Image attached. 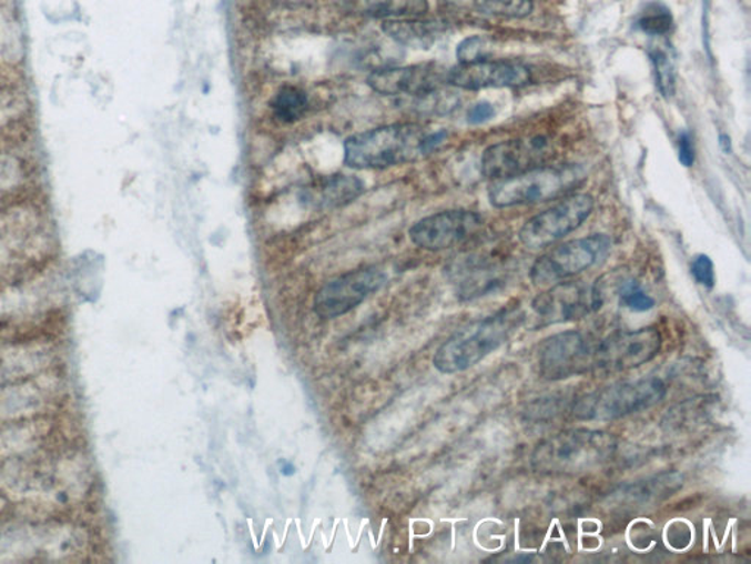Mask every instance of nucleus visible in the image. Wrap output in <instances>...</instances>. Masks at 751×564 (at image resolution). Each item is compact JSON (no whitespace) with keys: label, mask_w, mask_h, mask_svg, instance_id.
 <instances>
[{"label":"nucleus","mask_w":751,"mask_h":564,"mask_svg":"<svg viewBox=\"0 0 751 564\" xmlns=\"http://www.w3.org/2000/svg\"><path fill=\"white\" fill-rule=\"evenodd\" d=\"M273 115L286 124L302 120L308 111V95L295 85H284L271 100Z\"/></svg>","instance_id":"obj_19"},{"label":"nucleus","mask_w":751,"mask_h":564,"mask_svg":"<svg viewBox=\"0 0 751 564\" xmlns=\"http://www.w3.org/2000/svg\"><path fill=\"white\" fill-rule=\"evenodd\" d=\"M678 159H680L682 165L687 168L693 167L696 159L694 144L689 133H682L680 140H678Z\"/></svg>","instance_id":"obj_26"},{"label":"nucleus","mask_w":751,"mask_h":564,"mask_svg":"<svg viewBox=\"0 0 751 564\" xmlns=\"http://www.w3.org/2000/svg\"><path fill=\"white\" fill-rule=\"evenodd\" d=\"M280 466H281L282 475H285V476L294 475L295 466L293 465V463L281 461Z\"/></svg>","instance_id":"obj_28"},{"label":"nucleus","mask_w":751,"mask_h":564,"mask_svg":"<svg viewBox=\"0 0 751 564\" xmlns=\"http://www.w3.org/2000/svg\"><path fill=\"white\" fill-rule=\"evenodd\" d=\"M468 3L484 16L512 20L529 17L535 9L531 0H468Z\"/></svg>","instance_id":"obj_21"},{"label":"nucleus","mask_w":751,"mask_h":564,"mask_svg":"<svg viewBox=\"0 0 751 564\" xmlns=\"http://www.w3.org/2000/svg\"><path fill=\"white\" fill-rule=\"evenodd\" d=\"M347 11L357 16L404 20L420 18L429 11L427 0H341Z\"/></svg>","instance_id":"obj_17"},{"label":"nucleus","mask_w":751,"mask_h":564,"mask_svg":"<svg viewBox=\"0 0 751 564\" xmlns=\"http://www.w3.org/2000/svg\"><path fill=\"white\" fill-rule=\"evenodd\" d=\"M667 391V384L657 376L618 382L578 400L572 415L587 422L621 420L662 402Z\"/></svg>","instance_id":"obj_5"},{"label":"nucleus","mask_w":751,"mask_h":564,"mask_svg":"<svg viewBox=\"0 0 751 564\" xmlns=\"http://www.w3.org/2000/svg\"><path fill=\"white\" fill-rule=\"evenodd\" d=\"M619 304L632 312H646L653 309L657 302L646 291L641 290L639 284L628 282L619 293Z\"/></svg>","instance_id":"obj_24"},{"label":"nucleus","mask_w":751,"mask_h":564,"mask_svg":"<svg viewBox=\"0 0 751 564\" xmlns=\"http://www.w3.org/2000/svg\"><path fill=\"white\" fill-rule=\"evenodd\" d=\"M611 245V239L605 234L567 241L532 263L530 280L536 286H549L572 279L603 261Z\"/></svg>","instance_id":"obj_6"},{"label":"nucleus","mask_w":751,"mask_h":564,"mask_svg":"<svg viewBox=\"0 0 751 564\" xmlns=\"http://www.w3.org/2000/svg\"><path fill=\"white\" fill-rule=\"evenodd\" d=\"M484 220L479 213L454 209L423 218L409 229V239L423 250L443 252L466 243L479 233Z\"/></svg>","instance_id":"obj_11"},{"label":"nucleus","mask_w":751,"mask_h":564,"mask_svg":"<svg viewBox=\"0 0 751 564\" xmlns=\"http://www.w3.org/2000/svg\"><path fill=\"white\" fill-rule=\"evenodd\" d=\"M362 180L353 175L323 177L303 191V202L314 209L344 207L363 193Z\"/></svg>","instance_id":"obj_16"},{"label":"nucleus","mask_w":751,"mask_h":564,"mask_svg":"<svg viewBox=\"0 0 751 564\" xmlns=\"http://www.w3.org/2000/svg\"><path fill=\"white\" fill-rule=\"evenodd\" d=\"M429 131L418 124H390L354 134L344 145L345 165L355 170H382L417 161L426 154Z\"/></svg>","instance_id":"obj_2"},{"label":"nucleus","mask_w":751,"mask_h":564,"mask_svg":"<svg viewBox=\"0 0 751 564\" xmlns=\"http://www.w3.org/2000/svg\"><path fill=\"white\" fill-rule=\"evenodd\" d=\"M446 71L438 63H418V66L386 68L372 72L367 84L376 93L384 95H413L426 98L443 90Z\"/></svg>","instance_id":"obj_15"},{"label":"nucleus","mask_w":751,"mask_h":564,"mask_svg":"<svg viewBox=\"0 0 751 564\" xmlns=\"http://www.w3.org/2000/svg\"><path fill=\"white\" fill-rule=\"evenodd\" d=\"M554 149L546 138H526L500 141L491 144L481 157V174L487 180L512 179L532 168L544 167L554 157Z\"/></svg>","instance_id":"obj_10"},{"label":"nucleus","mask_w":751,"mask_h":564,"mask_svg":"<svg viewBox=\"0 0 751 564\" xmlns=\"http://www.w3.org/2000/svg\"><path fill=\"white\" fill-rule=\"evenodd\" d=\"M593 208L595 200L590 194L566 195L548 211L537 213L526 221L518 233V239L530 250L549 248L580 229L582 222L593 212Z\"/></svg>","instance_id":"obj_8"},{"label":"nucleus","mask_w":751,"mask_h":564,"mask_svg":"<svg viewBox=\"0 0 751 564\" xmlns=\"http://www.w3.org/2000/svg\"><path fill=\"white\" fill-rule=\"evenodd\" d=\"M386 275L379 268L368 266L347 272L326 282L314 298L313 309L323 320H335L353 311L384 286Z\"/></svg>","instance_id":"obj_9"},{"label":"nucleus","mask_w":751,"mask_h":564,"mask_svg":"<svg viewBox=\"0 0 751 564\" xmlns=\"http://www.w3.org/2000/svg\"><path fill=\"white\" fill-rule=\"evenodd\" d=\"M649 57L652 59L659 92L664 99H671L677 88L676 63H673L671 53L662 47H652L649 50Z\"/></svg>","instance_id":"obj_20"},{"label":"nucleus","mask_w":751,"mask_h":564,"mask_svg":"<svg viewBox=\"0 0 751 564\" xmlns=\"http://www.w3.org/2000/svg\"><path fill=\"white\" fill-rule=\"evenodd\" d=\"M719 144H721L723 152H731V139L727 134H722L719 138Z\"/></svg>","instance_id":"obj_29"},{"label":"nucleus","mask_w":751,"mask_h":564,"mask_svg":"<svg viewBox=\"0 0 751 564\" xmlns=\"http://www.w3.org/2000/svg\"><path fill=\"white\" fill-rule=\"evenodd\" d=\"M616 452V436L608 432L570 430L541 441L531 463L539 472L572 475L602 466Z\"/></svg>","instance_id":"obj_3"},{"label":"nucleus","mask_w":751,"mask_h":564,"mask_svg":"<svg viewBox=\"0 0 751 564\" xmlns=\"http://www.w3.org/2000/svg\"><path fill=\"white\" fill-rule=\"evenodd\" d=\"M532 311L545 325L582 320L602 306V294L596 285L581 282H558L546 293L537 295Z\"/></svg>","instance_id":"obj_12"},{"label":"nucleus","mask_w":751,"mask_h":564,"mask_svg":"<svg viewBox=\"0 0 751 564\" xmlns=\"http://www.w3.org/2000/svg\"><path fill=\"white\" fill-rule=\"evenodd\" d=\"M662 349V335L653 326L621 331L600 341L593 350L591 370L600 374H619L653 361Z\"/></svg>","instance_id":"obj_7"},{"label":"nucleus","mask_w":751,"mask_h":564,"mask_svg":"<svg viewBox=\"0 0 751 564\" xmlns=\"http://www.w3.org/2000/svg\"><path fill=\"white\" fill-rule=\"evenodd\" d=\"M637 26L646 34L664 36L672 30L673 17L663 3L652 2L646 4L645 11L641 12L639 21H637Z\"/></svg>","instance_id":"obj_22"},{"label":"nucleus","mask_w":751,"mask_h":564,"mask_svg":"<svg viewBox=\"0 0 751 564\" xmlns=\"http://www.w3.org/2000/svg\"><path fill=\"white\" fill-rule=\"evenodd\" d=\"M593 349L581 332L566 331L549 336L540 344L537 365L540 375L550 381L566 380L591 367Z\"/></svg>","instance_id":"obj_13"},{"label":"nucleus","mask_w":751,"mask_h":564,"mask_svg":"<svg viewBox=\"0 0 751 564\" xmlns=\"http://www.w3.org/2000/svg\"><path fill=\"white\" fill-rule=\"evenodd\" d=\"M495 115V109L490 103L479 102L470 109L467 113V120L473 125L484 124V122L491 120Z\"/></svg>","instance_id":"obj_27"},{"label":"nucleus","mask_w":751,"mask_h":564,"mask_svg":"<svg viewBox=\"0 0 751 564\" xmlns=\"http://www.w3.org/2000/svg\"><path fill=\"white\" fill-rule=\"evenodd\" d=\"M691 275L694 276L696 282L700 285L713 289L714 286V268L712 259L707 254H699L691 263Z\"/></svg>","instance_id":"obj_25"},{"label":"nucleus","mask_w":751,"mask_h":564,"mask_svg":"<svg viewBox=\"0 0 751 564\" xmlns=\"http://www.w3.org/2000/svg\"><path fill=\"white\" fill-rule=\"evenodd\" d=\"M530 70L520 62L484 61L459 63L446 71V83L453 88L470 90L512 89L529 83Z\"/></svg>","instance_id":"obj_14"},{"label":"nucleus","mask_w":751,"mask_h":564,"mask_svg":"<svg viewBox=\"0 0 751 564\" xmlns=\"http://www.w3.org/2000/svg\"><path fill=\"white\" fill-rule=\"evenodd\" d=\"M582 180L585 174L577 167H537L512 179L495 181L489 202L499 209L549 202L571 193Z\"/></svg>","instance_id":"obj_4"},{"label":"nucleus","mask_w":751,"mask_h":564,"mask_svg":"<svg viewBox=\"0 0 751 564\" xmlns=\"http://www.w3.org/2000/svg\"><path fill=\"white\" fill-rule=\"evenodd\" d=\"M384 31L398 43L416 49L432 47L443 33V29L436 22L420 21L417 18L385 21Z\"/></svg>","instance_id":"obj_18"},{"label":"nucleus","mask_w":751,"mask_h":564,"mask_svg":"<svg viewBox=\"0 0 751 564\" xmlns=\"http://www.w3.org/2000/svg\"><path fill=\"white\" fill-rule=\"evenodd\" d=\"M525 320V312L518 304H514L484 320L471 322L440 345L434 357L436 370L446 375L470 370L503 348L514 332L520 330Z\"/></svg>","instance_id":"obj_1"},{"label":"nucleus","mask_w":751,"mask_h":564,"mask_svg":"<svg viewBox=\"0 0 751 564\" xmlns=\"http://www.w3.org/2000/svg\"><path fill=\"white\" fill-rule=\"evenodd\" d=\"M490 40L485 36H471L464 39L457 48V58L459 63H473L489 59Z\"/></svg>","instance_id":"obj_23"}]
</instances>
